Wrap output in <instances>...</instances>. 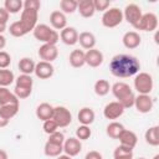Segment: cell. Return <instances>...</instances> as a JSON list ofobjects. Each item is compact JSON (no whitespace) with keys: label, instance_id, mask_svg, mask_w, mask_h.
Masks as SVG:
<instances>
[{"label":"cell","instance_id":"20","mask_svg":"<svg viewBox=\"0 0 159 159\" xmlns=\"http://www.w3.org/2000/svg\"><path fill=\"white\" fill-rule=\"evenodd\" d=\"M77 11L84 19L92 17L94 15V12H96L94 5H93V0H81V1H77Z\"/></svg>","mask_w":159,"mask_h":159},{"label":"cell","instance_id":"7","mask_svg":"<svg viewBox=\"0 0 159 159\" xmlns=\"http://www.w3.org/2000/svg\"><path fill=\"white\" fill-rule=\"evenodd\" d=\"M52 119L56 122V124L58 125V128H65V127H67V125L71 124V122H72V114H71V112H70L68 108H66L63 106H57V107H53Z\"/></svg>","mask_w":159,"mask_h":159},{"label":"cell","instance_id":"5","mask_svg":"<svg viewBox=\"0 0 159 159\" xmlns=\"http://www.w3.org/2000/svg\"><path fill=\"white\" fill-rule=\"evenodd\" d=\"M123 21V11L119 7H109L102 15V25L108 29L117 27Z\"/></svg>","mask_w":159,"mask_h":159},{"label":"cell","instance_id":"36","mask_svg":"<svg viewBox=\"0 0 159 159\" xmlns=\"http://www.w3.org/2000/svg\"><path fill=\"white\" fill-rule=\"evenodd\" d=\"M15 81V76L11 70L0 68V87H7Z\"/></svg>","mask_w":159,"mask_h":159},{"label":"cell","instance_id":"22","mask_svg":"<svg viewBox=\"0 0 159 159\" xmlns=\"http://www.w3.org/2000/svg\"><path fill=\"white\" fill-rule=\"evenodd\" d=\"M77 118H78V122L82 124V125H89L94 122V118H96V114H94V111L89 107H83L80 109L78 114H77Z\"/></svg>","mask_w":159,"mask_h":159},{"label":"cell","instance_id":"46","mask_svg":"<svg viewBox=\"0 0 159 159\" xmlns=\"http://www.w3.org/2000/svg\"><path fill=\"white\" fill-rule=\"evenodd\" d=\"M84 159H103V157H102V154H101L99 152H97V150H91V152H88V153L86 154Z\"/></svg>","mask_w":159,"mask_h":159},{"label":"cell","instance_id":"42","mask_svg":"<svg viewBox=\"0 0 159 159\" xmlns=\"http://www.w3.org/2000/svg\"><path fill=\"white\" fill-rule=\"evenodd\" d=\"M93 5H94V10L96 11H102L104 12L109 5H111V1L109 0H93Z\"/></svg>","mask_w":159,"mask_h":159},{"label":"cell","instance_id":"12","mask_svg":"<svg viewBox=\"0 0 159 159\" xmlns=\"http://www.w3.org/2000/svg\"><path fill=\"white\" fill-rule=\"evenodd\" d=\"M37 53H39V57L41 58V61H46V62L52 63V61H55L58 56V48L56 45L43 43L42 46H40Z\"/></svg>","mask_w":159,"mask_h":159},{"label":"cell","instance_id":"48","mask_svg":"<svg viewBox=\"0 0 159 159\" xmlns=\"http://www.w3.org/2000/svg\"><path fill=\"white\" fill-rule=\"evenodd\" d=\"M7 124H9V120H7V119H5L4 117H1V114H0V128L6 127Z\"/></svg>","mask_w":159,"mask_h":159},{"label":"cell","instance_id":"41","mask_svg":"<svg viewBox=\"0 0 159 159\" xmlns=\"http://www.w3.org/2000/svg\"><path fill=\"white\" fill-rule=\"evenodd\" d=\"M11 65V56L6 51H0V68L6 70Z\"/></svg>","mask_w":159,"mask_h":159},{"label":"cell","instance_id":"19","mask_svg":"<svg viewBox=\"0 0 159 159\" xmlns=\"http://www.w3.org/2000/svg\"><path fill=\"white\" fill-rule=\"evenodd\" d=\"M118 140H119V144L120 145L127 147V148H130V149H134V147L138 143V137H137V134L134 132L128 130V129H124L122 132V134L119 135Z\"/></svg>","mask_w":159,"mask_h":159},{"label":"cell","instance_id":"34","mask_svg":"<svg viewBox=\"0 0 159 159\" xmlns=\"http://www.w3.org/2000/svg\"><path fill=\"white\" fill-rule=\"evenodd\" d=\"M7 31H9L10 35L14 36V37H22V36H25L26 34H29L19 20H17V21H14V22L9 26Z\"/></svg>","mask_w":159,"mask_h":159},{"label":"cell","instance_id":"44","mask_svg":"<svg viewBox=\"0 0 159 159\" xmlns=\"http://www.w3.org/2000/svg\"><path fill=\"white\" fill-rule=\"evenodd\" d=\"M41 4L39 0H26L24 1V9H32V10H40Z\"/></svg>","mask_w":159,"mask_h":159},{"label":"cell","instance_id":"23","mask_svg":"<svg viewBox=\"0 0 159 159\" xmlns=\"http://www.w3.org/2000/svg\"><path fill=\"white\" fill-rule=\"evenodd\" d=\"M52 114H53V106H51L47 102H43V103L39 104L37 108H36V117L42 122H45L47 119H51Z\"/></svg>","mask_w":159,"mask_h":159},{"label":"cell","instance_id":"14","mask_svg":"<svg viewBox=\"0 0 159 159\" xmlns=\"http://www.w3.org/2000/svg\"><path fill=\"white\" fill-rule=\"evenodd\" d=\"M62 147H63L65 154L71 157V158L78 155L81 153V150H82V143L76 137H71L68 139H65V143H63Z\"/></svg>","mask_w":159,"mask_h":159},{"label":"cell","instance_id":"3","mask_svg":"<svg viewBox=\"0 0 159 159\" xmlns=\"http://www.w3.org/2000/svg\"><path fill=\"white\" fill-rule=\"evenodd\" d=\"M34 37L42 43L56 45L60 41V34L46 24H37L32 30Z\"/></svg>","mask_w":159,"mask_h":159},{"label":"cell","instance_id":"33","mask_svg":"<svg viewBox=\"0 0 159 159\" xmlns=\"http://www.w3.org/2000/svg\"><path fill=\"white\" fill-rule=\"evenodd\" d=\"M113 159H133V149L119 144L113 152Z\"/></svg>","mask_w":159,"mask_h":159},{"label":"cell","instance_id":"9","mask_svg":"<svg viewBox=\"0 0 159 159\" xmlns=\"http://www.w3.org/2000/svg\"><path fill=\"white\" fill-rule=\"evenodd\" d=\"M142 15H143L142 9L137 4H128L123 10V20H125L132 26H134L139 21Z\"/></svg>","mask_w":159,"mask_h":159},{"label":"cell","instance_id":"52","mask_svg":"<svg viewBox=\"0 0 159 159\" xmlns=\"http://www.w3.org/2000/svg\"><path fill=\"white\" fill-rule=\"evenodd\" d=\"M153 159H159V154H155V155L153 157Z\"/></svg>","mask_w":159,"mask_h":159},{"label":"cell","instance_id":"21","mask_svg":"<svg viewBox=\"0 0 159 159\" xmlns=\"http://www.w3.org/2000/svg\"><path fill=\"white\" fill-rule=\"evenodd\" d=\"M78 42H80L82 48L88 51L91 48H94V46H96V36L89 31H83V32L78 34Z\"/></svg>","mask_w":159,"mask_h":159},{"label":"cell","instance_id":"4","mask_svg":"<svg viewBox=\"0 0 159 159\" xmlns=\"http://www.w3.org/2000/svg\"><path fill=\"white\" fill-rule=\"evenodd\" d=\"M133 84H134V89L139 94H149L154 87L153 77L148 72H138L134 77Z\"/></svg>","mask_w":159,"mask_h":159},{"label":"cell","instance_id":"11","mask_svg":"<svg viewBox=\"0 0 159 159\" xmlns=\"http://www.w3.org/2000/svg\"><path fill=\"white\" fill-rule=\"evenodd\" d=\"M123 113H124V108L117 101L107 103L104 106V108H103V116H104L106 119H111V120L118 119Z\"/></svg>","mask_w":159,"mask_h":159},{"label":"cell","instance_id":"18","mask_svg":"<svg viewBox=\"0 0 159 159\" xmlns=\"http://www.w3.org/2000/svg\"><path fill=\"white\" fill-rule=\"evenodd\" d=\"M122 42H123L125 48L134 50V48H137L140 45L142 37H140V35L137 31H127L123 35V37H122Z\"/></svg>","mask_w":159,"mask_h":159},{"label":"cell","instance_id":"24","mask_svg":"<svg viewBox=\"0 0 159 159\" xmlns=\"http://www.w3.org/2000/svg\"><path fill=\"white\" fill-rule=\"evenodd\" d=\"M68 62L73 68H81L82 66H84V51L80 48L73 50L68 56Z\"/></svg>","mask_w":159,"mask_h":159},{"label":"cell","instance_id":"13","mask_svg":"<svg viewBox=\"0 0 159 159\" xmlns=\"http://www.w3.org/2000/svg\"><path fill=\"white\" fill-rule=\"evenodd\" d=\"M53 72H55V67L52 66L51 62H46V61L37 62L35 66V71H34L36 77L40 80H47V78L52 77Z\"/></svg>","mask_w":159,"mask_h":159},{"label":"cell","instance_id":"45","mask_svg":"<svg viewBox=\"0 0 159 159\" xmlns=\"http://www.w3.org/2000/svg\"><path fill=\"white\" fill-rule=\"evenodd\" d=\"M9 17H10V14L4 7H0V25H6L9 21Z\"/></svg>","mask_w":159,"mask_h":159},{"label":"cell","instance_id":"16","mask_svg":"<svg viewBox=\"0 0 159 159\" xmlns=\"http://www.w3.org/2000/svg\"><path fill=\"white\" fill-rule=\"evenodd\" d=\"M60 39L61 41L67 45V46H73L78 42V32L75 27H71V26H67L65 27L63 30H61L60 32Z\"/></svg>","mask_w":159,"mask_h":159},{"label":"cell","instance_id":"27","mask_svg":"<svg viewBox=\"0 0 159 159\" xmlns=\"http://www.w3.org/2000/svg\"><path fill=\"white\" fill-rule=\"evenodd\" d=\"M35 66H36L35 61L32 58H30V57H22L17 63V67H19L20 72L22 75H30V76L34 73Z\"/></svg>","mask_w":159,"mask_h":159},{"label":"cell","instance_id":"49","mask_svg":"<svg viewBox=\"0 0 159 159\" xmlns=\"http://www.w3.org/2000/svg\"><path fill=\"white\" fill-rule=\"evenodd\" d=\"M0 159H7V153L2 149H0Z\"/></svg>","mask_w":159,"mask_h":159},{"label":"cell","instance_id":"1","mask_svg":"<svg viewBox=\"0 0 159 159\" xmlns=\"http://www.w3.org/2000/svg\"><path fill=\"white\" fill-rule=\"evenodd\" d=\"M140 70V62L137 57L127 53H118L109 62V71L114 77L128 78L135 76Z\"/></svg>","mask_w":159,"mask_h":159},{"label":"cell","instance_id":"2","mask_svg":"<svg viewBox=\"0 0 159 159\" xmlns=\"http://www.w3.org/2000/svg\"><path fill=\"white\" fill-rule=\"evenodd\" d=\"M111 91L113 93V96L116 97L117 102H119L124 109L130 108L134 106V99H135V94L132 91V88L129 87L128 83L125 82H116L113 86H111Z\"/></svg>","mask_w":159,"mask_h":159},{"label":"cell","instance_id":"35","mask_svg":"<svg viewBox=\"0 0 159 159\" xmlns=\"http://www.w3.org/2000/svg\"><path fill=\"white\" fill-rule=\"evenodd\" d=\"M32 86H34V80L30 75H22L21 73L17 78H15V87L32 89Z\"/></svg>","mask_w":159,"mask_h":159},{"label":"cell","instance_id":"39","mask_svg":"<svg viewBox=\"0 0 159 159\" xmlns=\"http://www.w3.org/2000/svg\"><path fill=\"white\" fill-rule=\"evenodd\" d=\"M65 134L62 133V132H60V130H56V132H53V133H51L50 135H48V142H51V143H53V144H58V145H63V143H65Z\"/></svg>","mask_w":159,"mask_h":159},{"label":"cell","instance_id":"31","mask_svg":"<svg viewBox=\"0 0 159 159\" xmlns=\"http://www.w3.org/2000/svg\"><path fill=\"white\" fill-rule=\"evenodd\" d=\"M62 152H63V147H62V145L53 144V143H51V142H48V140L45 143V147H43V153H45V155L56 158V157L61 155Z\"/></svg>","mask_w":159,"mask_h":159},{"label":"cell","instance_id":"40","mask_svg":"<svg viewBox=\"0 0 159 159\" xmlns=\"http://www.w3.org/2000/svg\"><path fill=\"white\" fill-rule=\"evenodd\" d=\"M42 128H43V132L46 133V134H51V133H53V132H56L57 129H58V125L56 124V122L51 118V119H47V120H45L43 122V125H42Z\"/></svg>","mask_w":159,"mask_h":159},{"label":"cell","instance_id":"10","mask_svg":"<svg viewBox=\"0 0 159 159\" xmlns=\"http://www.w3.org/2000/svg\"><path fill=\"white\" fill-rule=\"evenodd\" d=\"M153 106H154V102H153V98L149 94H138V96H135L133 107H135V109L139 113H143V114L149 113L153 109Z\"/></svg>","mask_w":159,"mask_h":159},{"label":"cell","instance_id":"43","mask_svg":"<svg viewBox=\"0 0 159 159\" xmlns=\"http://www.w3.org/2000/svg\"><path fill=\"white\" fill-rule=\"evenodd\" d=\"M32 89L29 88H20V87H15L14 89V94L17 97V99H25L31 94Z\"/></svg>","mask_w":159,"mask_h":159},{"label":"cell","instance_id":"25","mask_svg":"<svg viewBox=\"0 0 159 159\" xmlns=\"http://www.w3.org/2000/svg\"><path fill=\"white\" fill-rule=\"evenodd\" d=\"M144 139L147 144L152 147H158L159 145V127L158 125L149 127L144 133Z\"/></svg>","mask_w":159,"mask_h":159},{"label":"cell","instance_id":"8","mask_svg":"<svg viewBox=\"0 0 159 159\" xmlns=\"http://www.w3.org/2000/svg\"><path fill=\"white\" fill-rule=\"evenodd\" d=\"M37 19H39V11L32 10V9H22L21 16H20V22L25 27L27 32L32 31L35 26L37 25Z\"/></svg>","mask_w":159,"mask_h":159},{"label":"cell","instance_id":"37","mask_svg":"<svg viewBox=\"0 0 159 159\" xmlns=\"http://www.w3.org/2000/svg\"><path fill=\"white\" fill-rule=\"evenodd\" d=\"M60 11L66 14H73L77 10V1L76 0H61L60 1Z\"/></svg>","mask_w":159,"mask_h":159},{"label":"cell","instance_id":"6","mask_svg":"<svg viewBox=\"0 0 159 159\" xmlns=\"http://www.w3.org/2000/svg\"><path fill=\"white\" fill-rule=\"evenodd\" d=\"M133 27L135 30H139V31H149V32H152V31L157 30V27H158V17L153 12L143 14L142 17L139 19V21Z\"/></svg>","mask_w":159,"mask_h":159},{"label":"cell","instance_id":"29","mask_svg":"<svg viewBox=\"0 0 159 159\" xmlns=\"http://www.w3.org/2000/svg\"><path fill=\"white\" fill-rule=\"evenodd\" d=\"M16 102H19V99L14 94V92H11L7 87H0V106L16 103Z\"/></svg>","mask_w":159,"mask_h":159},{"label":"cell","instance_id":"17","mask_svg":"<svg viewBox=\"0 0 159 159\" xmlns=\"http://www.w3.org/2000/svg\"><path fill=\"white\" fill-rule=\"evenodd\" d=\"M50 24L53 30H63L67 27V17L60 10H55L50 14Z\"/></svg>","mask_w":159,"mask_h":159},{"label":"cell","instance_id":"50","mask_svg":"<svg viewBox=\"0 0 159 159\" xmlns=\"http://www.w3.org/2000/svg\"><path fill=\"white\" fill-rule=\"evenodd\" d=\"M56 159H72V158L68 157V155H66V154H61V155L56 157Z\"/></svg>","mask_w":159,"mask_h":159},{"label":"cell","instance_id":"38","mask_svg":"<svg viewBox=\"0 0 159 159\" xmlns=\"http://www.w3.org/2000/svg\"><path fill=\"white\" fill-rule=\"evenodd\" d=\"M92 135V130L89 128V125H80L76 129V138L78 140H87L89 139V137Z\"/></svg>","mask_w":159,"mask_h":159},{"label":"cell","instance_id":"32","mask_svg":"<svg viewBox=\"0 0 159 159\" xmlns=\"http://www.w3.org/2000/svg\"><path fill=\"white\" fill-rule=\"evenodd\" d=\"M9 14H17L20 10L24 9V2L21 0H5L2 6Z\"/></svg>","mask_w":159,"mask_h":159},{"label":"cell","instance_id":"28","mask_svg":"<svg viewBox=\"0 0 159 159\" xmlns=\"http://www.w3.org/2000/svg\"><path fill=\"white\" fill-rule=\"evenodd\" d=\"M124 129H125V128H124V125H123L122 123L113 120V122H111V123L107 125L106 133H107V135H108L109 138H112V139H118L119 135L122 134V132H123Z\"/></svg>","mask_w":159,"mask_h":159},{"label":"cell","instance_id":"30","mask_svg":"<svg viewBox=\"0 0 159 159\" xmlns=\"http://www.w3.org/2000/svg\"><path fill=\"white\" fill-rule=\"evenodd\" d=\"M93 89H94V93H96L97 96L103 97V96H106V94L109 93V91H111V84H109V82H108L107 80H103V78H102V80H97V81L94 82Z\"/></svg>","mask_w":159,"mask_h":159},{"label":"cell","instance_id":"15","mask_svg":"<svg viewBox=\"0 0 159 159\" xmlns=\"http://www.w3.org/2000/svg\"><path fill=\"white\" fill-rule=\"evenodd\" d=\"M103 60H104L103 53L97 48H91L84 52V62L89 67H93V68L99 67L103 63Z\"/></svg>","mask_w":159,"mask_h":159},{"label":"cell","instance_id":"26","mask_svg":"<svg viewBox=\"0 0 159 159\" xmlns=\"http://www.w3.org/2000/svg\"><path fill=\"white\" fill-rule=\"evenodd\" d=\"M20 108V103H10V104H5V106H0V114L1 117H4L5 119L10 120L11 118H14Z\"/></svg>","mask_w":159,"mask_h":159},{"label":"cell","instance_id":"47","mask_svg":"<svg viewBox=\"0 0 159 159\" xmlns=\"http://www.w3.org/2000/svg\"><path fill=\"white\" fill-rule=\"evenodd\" d=\"M5 46H6V39L4 35H0V51H2Z\"/></svg>","mask_w":159,"mask_h":159},{"label":"cell","instance_id":"51","mask_svg":"<svg viewBox=\"0 0 159 159\" xmlns=\"http://www.w3.org/2000/svg\"><path fill=\"white\" fill-rule=\"evenodd\" d=\"M6 25H0V35H2L5 31H6Z\"/></svg>","mask_w":159,"mask_h":159},{"label":"cell","instance_id":"53","mask_svg":"<svg viewBox=\"0 0 159 159\" xmlns=\"http://www.w3.org/2000/svg\"><path fill=\"white\" fill-rule=\"evenodd\" d=\"M138 159H145V158H138Z\"/></svg>","mask_w":159,"mask_h":159}]
</instances>
